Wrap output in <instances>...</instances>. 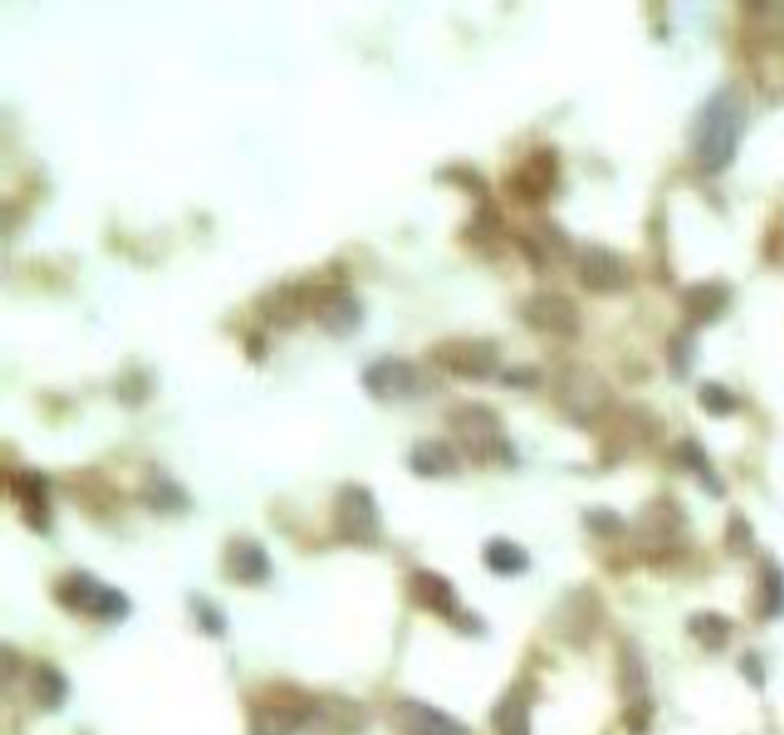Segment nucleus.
<instances>
[{
  "label": "nucleus",
  "mask_w": 784,
  "mask_h": 735,
  "mask_svg": "<svg viewBox=\"0 0 784 735\" xmlns=\"http://www.w3.org/2000/svg\"><path fill=\"white\" fill-rule=\"evenodd\" d=\"M742 123H745V102L735 89L714 92L698 111L696 127H693V151L708 172H717L733 160Z\"/></svg>",
  "instance_id": "1"
},
{
  "label": "nucleus",
  "mask_w": 784,
  "mask_h": 735,
  "mask_svg": "<svg viewBox=\"0 0 784 735\" xmlns=\"http://www.w3.org/2000/svg\"><path fill=\"white\" fill-rule=\"evenodd\" d=\"M316 714V698L291 684L267 686L249 708L252 735H294Z\"/></svg>",
  "instance_id": "2"
},
{
  "label": "nucleus",
  "mask_w": 784,
  "mask_h": 735,
  "mask_svg": "<svg viewBox=\"0 0 784 735\" xmlns=\"http://www.w3.org/2000/svg\"><path fill=\"white\" fill-rule=\"evenodd\" d=\"M451 430H454L456 442L463 444L472 460L488 463L494 456L509 454V442L503 435V423L496 417L494 407L481 405V402H466V405H456L451 411Z\"/></svg>",
  "instance_id": "3"
},
{
  "label": "nucleus",
  "mask_w": 784,
  "mask_h": 735,
  "mask_svg": "<svg viewBox=\"0 0 784 735\" xmlns=\"http://www.w3.org/2000/svg\"><path fill=\"white\" fill-rule=\"evenodd\" d=\"M56 601L71 613L96 616V620H123L129 613V601L114 585H104L102 580L89 573H68L56 583Z\"/></svg>",
  "instance_id": "4"
},
{
  "label": "nucleus",
  "mask_w": 784,
  "mask_h": 735,
  "mask_svg": "<svg viewBox=\"0 0 784 735\" xmlns=\"http://www.w3.org/2000/svg\"><path fill=\"white\" fill-rule=\"evenodd\" d=\"M557 407L573 423H592L610 407V386L604 377L585 365H567L557 374Z\"/></svg>",
  "instance_id": "5"
},
{
  "label": "nucleus",
  "mask_w": 784,
  "mask_h": 735,
  "mask_svg": "<svg viewBox=\"0 0 784 735\" xmlns=\"http://www.w3.org/2000/svg\"><path fill=\"white\" fill-rule=\"evenodd\" d=\"M334 531L343 543L374 545L380 536V509L362 484H343L334 496Z\"/></svg>",
  "instance_id": "6"
},
{
  "label": "nucleus",
  "mask_w": 784,
  "mask_h": 735,
  "mask_svg": "<svg viewBox=\"0 0 784 735\" xmlns=\"http://www.w3.org/2000/svg\"><path fill=\"white\" fill-rule=\"evenodd\" d=\"M432 362L442 365L444 371H451V374L481 381V377H491L496 371L500 350H496L494 341H484V338H451V341H442L432 350Z\"/></svg>",
  "instance_id": "7"
},
{
  "label": "nucleus",
  "mask_w": 784,
  "mask_h": 735,
  "mask_svg": "<svg viewBox=\"0 0 784 735\" xmlns=\"http://www.w3.org/2000/svg\"><path fill=\"white\" fill-rule=\"evenodd\" d=\"M557 172H561V163H557L555 148H536L512 169L506 188L521 203H545L549 193L557 188Z\"/></svg>",
  "instance_id": "8"
},
{
  "label": "nucleus",
  "mask_w": 784,
  "mask_h": 735,
  "mask_svg": "<svg viewBox=\"0 0 784 735\" xmlns=\"http://www.w3.org/2000/svg\"><path fill=\"white\" fill-rule=\"evenodd\" d=\"M362 383L374 399H414L420 395V371L414 362L399 355H383L362 371Z\"/></svg>",
  "instance_id": "9"
},
{
  "label": "nucleus",
  "mask_w": 784,
  "mask_h": 735,
  "mask_svg": "<svg viewBox=\"0 0 784 735\" xmlns=\"http://www.w3.org/2000/svg\"><path fill=\"white\" fill-rule=\"evenodd\" d=\"M521 316L536 331L570 338L580 331V310L561 292H536L521 304Z\"/></svg>",
  "instance_id": "10"
},
{
  "label": "nucleus",
  "mask_w": 784,
  "mask_h": 735,
  "mask_svg": "<svg viewBox=\"0 0 784 735\" xmlns=\"http://www.w3.org/2000/svg\"><path fill=\"white\" fill-rule=\"evenodd\" d=\"M392 729L399 735H469V729L451 714L432 708L418 698H402L392 705Z\"/></svg>",
  "instance_id": "11"
},
{
  "label": "nucleus",
  "mask_w": 784,
  "mask_h": 735,
  "mask_svg": "<svg viewBox=\"0 0 784 735\" xmlns=\"http://www.w3.org/2000/svg\"><path fill=\"white\" fill-rule=\"evenodd\" d=\"M576 273L580 282L592 292H620L622 285L629 282V266L620 254L607 249V245H582L576 254Z\"/></svg>",
  "instance_id": "12"
},
{
  "label": "nucleus",
  "mask_w": 784,
  "mask_h": 735,
  "mask_svg": "<svg viewBox=\"0 0 784 735\" xmlns=\"http://www.w3.org/2000/svg\"><path fill=\"white\" fill-rule=\"evenodd\" d=\"M313 316L329 334H353L362 325V304L343 285H329L313 294Z\"/></svg>",
  "instance_id": "13"
},
{
  "label": "nucleus",
  "mask_w": 784,
  "mask_h": 735,
  "mask_svg": "<svg viewBox=\"0 0 784 735\" xmlns=\"http://www.w3.org/2000/svg\"><path fill=\"white\" fill-rule=\"evenodd\" d=\"M597 622H601V601L592 588H582L564 597V604L555 613L557 634L570 644H585L592 641Z\"/></svg>",
  "instance_id": "14"
},
{
  "label": "nucleus",
  "mask_w": 784,
  "mask_h": 735,
  "mask_svg": "<svg viewBox=\"0 0 784 735\" xmlns=\"http://www.w3.org/2000/svg\"><path fill=\"white\" fill-rule=\"evenodd\" d=\"M224 573L233 583L258 585L270 576V558L254 540L240 536V540H230L224 548Z\"/></svg>",
  "instance_id": "15"
},
{
  "label": "nucleus",
  "mask_w": 784,
  "mask_h": 735,
  "mask_svg": "<svg viewBox=\"0 0 784 735\" xmlns=\"http://www.w3.org/2000/svg\"><path fill=\"white\" fill-rule=\"evenodd\" d=\"M408 588H411V601H414L418 607L435 613V616L456 620V613H463V610L456 607V595L451 580H444V576H439V573L418 571L414 576H411Z\"/></svg>",
  "instance_id": "16"
},
{
  "label": "nucleus",
  "mask_w": 784,
  "mask_h": 735,
  "mask_svg": "<svg viewBox=\"0 0 784 735\" xmlns=\"http://www.w3.org/2000/svg\"><path fill=\"white\" fill-rule=\"evenodd\" d=\"M531 702L533 689L527 684H515L506 696L496 702L494 721L496 735H531Z\"/></svg>",
  "instance_id": "17"
},
{
  "label": "nucleus",
  "mask_w": 784,
  "mask_h": 735,
  "mask_svg": "<svg viewBox=\"0 0 784 735\" xmlns=\"http://www.w3.org/2000/svg\"><path fill=\"white\" fill-rule=\"evenodd\" d=\"M620 686L622 696L629 702V711H625V714H650V702H646L650 677H646V665L644 660H641V653H637V647H632V644L622 647Z\"/></svg>",
  "instance_id": "18"
},
{
  "label": "nucleus",
  "mask_w": 784,
  "mask_h": 735,
  "mask_svg": "<svg viewBox=\"0 0 784 735\" xmlns=\"http://www.w3.org/2000/svg\"><path fill=\"white\" fill-rule=\"evenodd\" d=\"M16 500L22 503V515L34 531L50 527V503H47V482L34 470H22L13 482Z\"/></svg>",
  "instance_id": "19"
},
{
  "label": "nucleus",
  "mask_w": 784,
  "mask_h": 735,
  "mask_svg": "<svg viewBox=\"0 0 784 735\" xmlns=\"http://www.w3.org/2000/svg\"><path fill=\"white\" fill-rule=\"evenodd\" d=\"M408 466L418 472V475H426V479H435V475H454L460 470V456L448 442L442 439H423L411 447L408 454Z\"/></svg>",
  "instance_id": "20"
},
{
  "label": "nucleus",
  "mask_w": 784,
  "mask_h": 735,
  "mask_svg": "<svg viewBox=\"0 0 784 735\" xmlns=\"http://www.w3.org/2000/svg\"><path fill=\"white\" fill-rule=\"evenodd\" d=\"M304 306H306L304 285H294V282H282V285L273 289V292H267L264 298H261V310H264V316L270 319V322H277V325H291V322H298V316L304 313Z\"/></svg>",
  "instance_id": "21"
},
{
  "label": "nucleus",
  "mask_w": 784,
  "mask_h": 735,
  "mask_svg": "<svg viewBox=\"0 0 784 735\" xmlns=\"http://www.w3.org/2000/svg\"><path fill=\"white\" fill-rule=\"evenodd\" d=\"M28 693L34 698V705L56 711L68 698V681L52 665H34L31 677H28Z\"/></svg>",
  "instance_id": "22"
},
{
  "label": "nucleus",
  "mask_w": 784,
  "mask_h": 735,
  "mask_svg": "<svg viewBox=\"0 0 784 735\" xmlns=\"http://www.w3.org/2000/svg\"><path fill=\"white\" fill-rule=\"evenodd\" d=\"M484 561H488L491 571L506 573V576L509 573H524L527 564H531L527 552L512 543V540H491V543L484 545Z\"/></svg>",
  "instance_id": "23"
},
{
  "label": "nucleus",
  "mask_w": 784,
  "mask_h": 735,
  "mask_svg": "<svg viewBox=\"0 0 784 735\" xmlns=\"http://www.w3.org/2000/svg\"><path fill=\"white\" fill-rule=\"evenodd\" d=\"M141 500L148 503L151 509H160V512H169V509H184L188 506V496H184V491L178 487L172 479H165V475H151L148 482H144V487H141Z\"/></svg>",
  "instance_id": "24"
},
{
  "label": "nucleus",
  "mask_w": 784,
  "mask_h": 735,
  "mask_svg": "<svg viewBox=\"0 0 784 735\" xmlns=\"http://www.w3.org/2000/svg\"><path fill=\"white\" fill-rule=\"evenodd\" d=\"M690 632H693V637H696L702 647L721 650L726 647V641H730L733 622L723 620L717 613H698V616L690 620Z\"/></svg>",
  "instance_id": "25"
},
{
  "label": "nucleus",
  "mask_w": 784,
  "mask_h": 735,
  "mask_svg": "<svg viewBox=\"0 0 784 735\" xmlns=\"http://www.w3.org/2000/svg\"><path fill=\"white\" fill-rule=\"evenodd\" d=\"M717 289H711V285H698V289H690L686 292V306H690V313L698 319L711 316L717 306H721L723 294H714Z\"/></svg>",
  "instance_id": "26"
},
{
  "label": "nucleus",
  "mask_w": 784,
  "mask_h": 735,
  "mask_svg": "<svg viewBox=\"0 0 784 735\" xmlns=\"http://www.w3.org/2000/svg\"><path fill=\"white\" fill-rule=\"evenodd\" d=\"M702 405L714 411V414H723V411H733L735 399L726 390H721V386L708 383V386H702Z\"/></svg>",
  "instance_id": "27"
},
{
  "label": "nucleus",
  "mask_w": 784,
  "mask_h": 735,
  "mask_svg": "<svg viewBox=\"0 0 784 735\" xmlns=\"http://www.w3.org/2000/svg\"><path fill=\"white\" fill-rule=\"evenodd\" d=\"M585 524L597 533L620 531L622 527V521L616 518V512H607V509H601V512H589V515H585Z\"/></svg>",
  "instance_id": "28"
},
{
  "label": "nucleus",
  "mask_w": 784,
  "mask_h": 735,
  "mask_svg": "<svg viewBox=\"0 0 784 735\" xmlns=\"http://www.w3.org/2000/svg\"><path fill=\"white\" fill-rule=\"evenodd\" d=\"M200 607H203V613H200V622H205V628L209 632H224V620H221V613H218L215 607H209L205 601H200Z\"/></svg>",
  "instance_id": "29"
}]
</instances>
